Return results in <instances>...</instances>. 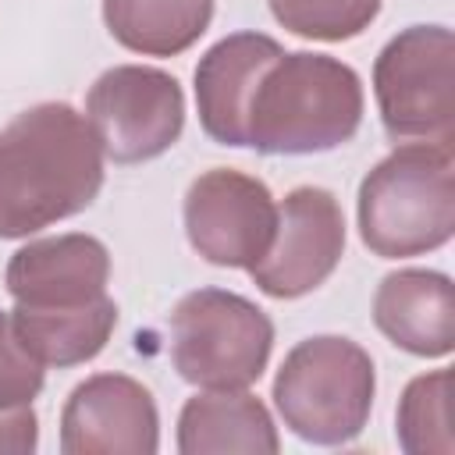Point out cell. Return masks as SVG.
Returning <instances> with one entry per match:
<instances>
[{
  "instance_id": "6da1fadb",
  "label": "cell",
  "mask_w": 455,
  "mask_h": 455,
  "mask_svg": "<svg viewBox=\"0 0 455 455\" xmlns=\"http://www.w3.org/2000/svg\"><path fill=\"white\" fill-rule=\"evenodd\" d=\"M103 188V149L71 103H36L0 128V238L82 213Z\"/></svg>"
},
{
  "instance_id": "7a4b0ae2",
  "label": "cell",
  "mask_w": 455,
  "mask_h": 455,
  "mask_svg": "<svg viewBox=\"0 0 455 455\" xmlns=\"http://www.w3.org/2000/svg\"><path fill=\"white\" fill-rule=\"evenodd\" d=\"M363 124V82L309 50L274 53L252 78L242 110V146L263 156H309L345 146Z\"/></svg>"
},
{
  "instance_id": "3957f363",
  "label": "cell",
  "mask_w": 455,
  "mask_h": 455,
  "mask_svg": "<svg viewBox=\"0 0 455 455\" xmlns=\"http://www.w3.org/2000/svg\"><path fill=\"white\" fill-rule=\"evenodd\" d=\"M359 238L380 259L434 252L455 235L451 142H405L359 185Z\"/></svg>"
},
{
  "instance_id": "277c9868",
  "label": "cell",
  "mask_w": 455,
  "mask_h": 455,
  "mask_svg": "<svg viewBox=\"0 0 455 455\" xmlns=\"http://www.w3.org/2000/svg\"><path fill=\"white\" fill-rule=\"evenodd\" d=\"M373 395L377 370L370 352L341 334H313L284 355L270 398L295 437L334 448L366 430Z\"/></svg>"
},
{
  "instance_id": "5b68a950",
  "label": "cell",
  "mask_w": 455,
  "mask_h": 455,
  "mask_svg": "<svg viewBox=\"0 0 455 455\" xmlns=\"http://www.w3.org/2000/svg\"><path fill=\"white\" fill-rule=\"evenodd\" d=\"M171 363L181 380L203 391L252 387L274 348L270 316L238 291L199 288L178 299L167 320Z\"/></svg>"
},
{
  "instance_id": "8992f818",
  "label": "cell",
  "mask_w": 455,
  "mask_h": 455,
  "mask_svg": "<svg viewBox=\"0 0 455 455\" xmlns=\"http://www.w3.org/2000/svg\"><path fill=\"white\" fill-rule=\"evenodd\" d=\"M380 124L395 142H451L455 39L444 25H409L373 60Z\"/></svg>"
},
{
  "instance_id": "52a82bcc",
  "label": "cell",
  "mask_w": 455,
  "mask_h": 455,
  "mask_svg": "<svg viewBox=\"0 0 455 455\" xmlns=\"http://www.w3.org/2000/svg\"><path fill=\"white\" fill-rule=\"evenodd\" d=\"M85 121L114 164H142L167 153L185 128V92L174 75L146 64L107 68L85 96Z\"/></svg>"
},
{
  "instance_id": "ba28073f",
  "label": "cell",
  "mask_w": 455,
  "mask_h": 455,
  "mask_svg": "<svg viewBox=\"0 0 455 455\" xmlns=\"http://www.w3.org/2000/svg\"><path fill=\"white\" fill-rule=\"evenodd\" d=\"M188 245L213 267H256L277 231V203L270 188L235 167L203 171L185 192Z\"/></svg>"
},
{
  "instance_id": "9c48e42d",
  "label": "cell",
  "mask_w": 455,
  "mask_h": 455,
  "mask_svg": "<svg viewBox=\"0 0 455 455\" xmlns=\"http://www.w3.org/2000/svg\"><path fill=\"white\" fill-rule=\"evenodd\" d=\"M345 256V213L334 192L299 185L277 203V231L267 256L249 267L256 288L270 299H302L316 291Z\"/></svg>"
},
{
  "instance_id": "30bf717a",
  "label": "cell",
  "mask_w": 455,
  "mask_h": 455,
  "mask_svg": "<svg viewBox=\"0 0 455 455\" xmlns=\"http://www.w3.org/2000/svg\"><path fill=\"white\" fill-rule=\"evenodd\" d=\"M160 448V412L135 377L92 373L60 409L64 455H153Z\"/></svg>"
},
{
  "instance_id": "8fae6325",
  "label": "cell",
  "mask_w": 455,
  "mask_h": 455,
  "mask_svg": "<svg viewBox=\"0 0 455 455\" xmlns=\"http://www.w3.org/2000/svg\"><path fill=\"white\" fill-rule=\"evenodd\" d=\"M4 281L21 309H78L107 295L110 252L82 231L36 238L11 256Z\"/></svg>"
},
{
  "instance_id": "7c38bea8",
  "label": "cell",
  "mask_w": 455,
  "mask_h": 455,
  "mask_svg": "<svg viewBox=\"0 0 455 455\" xmlns=\"http://www.w3.org/2000/svg\"><path fill=\"white\" fill-rule=\"evenodd\" d=\"M377 331L409 355L444 359L455 348V284L441 270L405 267L373 291Z\"/></svg>"
},
{
  "instance_id": "4fadbf2b",
  "label": "cell",
  "mask_w": 455,
  "mask_h": 455,
  "mask_svg": "<svg viewBox=\"0 0 455 455\" xmlns=\"http://www.w3.org/2000/svg\"><path fill=\"white\" fill-rule=\"evenodd\" d=\"M284 46L263 32H235L196 64V110L203 132L220 146H242V110L256 71Z\"/></svg>"
},
{
  "instance_id": "5bb4252c",
  "label": "cell",
  "mask_w": 455,
  "mask_h": 455,
  "mask_svg": "<svg viewBox=\"0 0 455 455\" xmlns=\"http://www.w3.org/2000/svg\"><path fill=\"white\" fill-rule=\"evenodd\" d=\"M281 448L270 409L242 391H203L181 405L178 416V451L181 455H213V451H245L274 455Z\"/></svg>"
},
{
  "instance_id": "9a60e30c",
  "label": "cell",
  "mask_w": 455,
  "mask_h": 455,
  "mask_svg": "<svg viewBox=\"0 0 455 455\" xmlns=\"http://www.w3.org/2000/svg\"><path fill=\"white\" fill-rule=\"evenodd\" d=\"M14 331L21 338V345L43 363V366H82L89 359H96L114 327H117V302L110 295L78 306V309H11Z\"/></svg>"
},
{
  "instance_id": "2e32d148",
  "label": "cell",
  "mask_w": 455,
  "mask_h": 455,
  "mask_svg": "<svg viewBox=\"0 0 455 455\" xmlns=\"http://www.w3.org/2000/svg\"><path fill=\"white\" fill-rule=\"evenodd\" d=\"M107 32L132 53L178 57L213 21V0H103Z\"/></svg>"
},
{
  "instance_id": "e0dca14e",
  "label": "cell",
  "mask_w": 455,
  "mask_h": 455,
  "mask_svg": "<svg viewBox=\"0 0 455 455\" xmlns=\"http://www.w3.org/2000/svg\"><path fill=\"white\" fill-rule=\"evenodd\" d=\"M395 437L409 455H451V370H430L405 384L395 409Z\"/></svg>"
},
{
  "instance_id": "ac0fdd59",
  "label": "cell",
  "mask_w": 455,
  "mask_h": 455,
  "mask_svg": "<svg viewBox=\"0 0 455 455\" xmlns=\"http://www.w3.org/2000/svg\"><path fill=\"white\" fill-rule=\"evenodd\" d=\"M267 4L281 28L320 43L355 39L380 14V0H267Z\"/></svg>"
},
{
  "instance_id": "d6986e66",
  "label": "cell",
  "mask_w": 455,
  "mask_h": 455,
  "mask_svg": "<svg viewBox=\"0 0 455 455\" xmlns=\"http://www.w3.org/2000/svg\"><path fill=\"white\" fill-rule=\"evenodd\" d=\"M43 363L21 345L11 313L0 309V409L32 405L43 391Z\"/></svg>"
},
{
  "instance_id": "ffe728a7",
  "label": "cell",
  "mask_w": 455,
  "mask_h": 455,
  "mask_svg": "<svg viewBox=\"0 0 455 455\" xmlns=\"http://www.w3.org/2000/svg\"><path fill=\"white\" fill-rule=\"evenodd\" d=\"M39 448V419L32 405L0 409V455H32Z\"/></svg>"
}]
</instances>
